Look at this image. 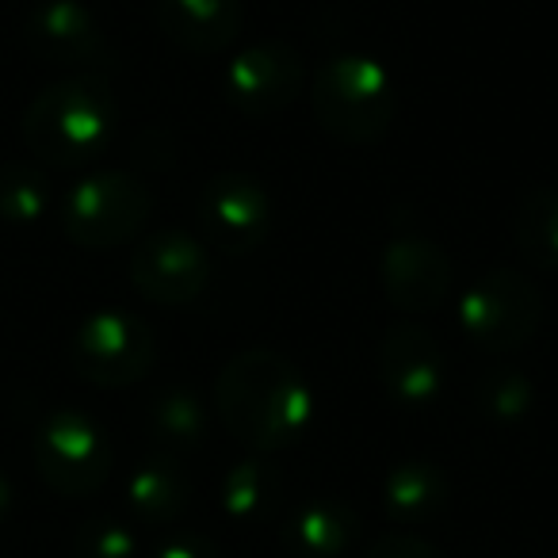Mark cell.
Returning a JSON list of instances; mask_svg holds the SVG:
<instances>
[{"mask_svg": "<svg viewBox=\"0 0 558 558\" xmlns=\"http://www.w3.org/2000/svg\"><path fill=\"white\" fill-rule=\"evenodd\" d=\"M215 410L248 456H276L311 428L314 390L291 356L276 349H245L218 372Z\"/></svg>", "mask_w": 558, "mask_h": 558, "instance_id": "cell-1", "label": "cell"}, {"mask_svg": "<svg viewBox=\"0 0 558 558\" xmlns=\"http://www.w3.org/2000/svg\"><path fill=\"white\" fill-rule=\"evenodd\" d=\"M119 104L100 73H73L47 85L24 111V142L43 165L81 169L116 138Z\"/></svg>", "mask_w": 558, "mask_h": 558, "instance_id": "cell-2", "label": "cell"}, {"mask_svg": "<svg viewBox=\"0 0 558 558\" xmlns=\"http://www.w3.org/2000/svg\"><path fill=\"white\" fill-rule=\"evenodd\" d=\"M314 119L344 146H375L398 116V88L387 65L372 54H333L311 81Z\"/></svg>", "mask_w": 558, "mask_h": 558, "instance_id": "cell-3", "label": "cell"}, {"mask_svg": "<svg viewBox=\"0 0 558 558\" xmlns=\"http://www.w3.org/2000/svg\"><path fill=\"white\" fill-rule=\"evenodd\" d=\"M543 288L517 268H489L459 299V326L474 349L512 356L535 341L543 326Z\"/></svg>", "mask_w": 558, "mask_h": 558, "instance_id": "cell-4", "label": "cell"}, {"mask_svg": "<svg viewBox=\"0 0 558 558\" xmlns=\"http://www.w3.org/2000/svg\"><path fill=\"white\" fill-rule=\"evenodd\" d=\"M154 215V187L134 172H93L62 203V230L81 248H116L134 241Z\"/></svg>", "mask_w": 558, "mask_h": 558, "instance_id": "cell-5", "label": "cell"}, {"mask_svg": "<svg viewBox=\"0 0 558 558\" xmlns=\"http://www.w3.org/2000/svg\"><path fill=\"white\" fill-rule=\"evenodd\" d=\"M70 364L77 379L93 387H134L157 364V337L126 311H100L77 326L70 341Z\"/></svg>", "mask_w": 558, "mask_h": 558, "instance_id": "cell-6", "label": "cell"}, {"mask_svg": "<svg viewBox=\"0 0 558 558\" xmlns=\"http://www.w3.org/2000/svg\"><path fill=\"white\" fill-rule=\"evenodd\" d=\"M111 444L93 417L77 410H58L35 433V471L54 494L93 497L111 474Z\"/></svg>", "mask_w": 558, "mask_h": 558, "instance_id": "cell-7", "label": "cell"}, {"mask_svg": "<svg viewBox=\"0 0 558 558\" xmlns=\"http://www.w3.org/2000/svg\"><path fill=\"white\" fill-rule=\"evenodd\" d=\"M195 218L203 245L218 248L222 256H248L271 233V199L248 172H218L203 184Z\"/></svg>", "mask_w": 558, "mask_h": 558, "instance_id": "cell-8", "label": "cell"}, {"mask_svg": "<svg viewBox=\"0 0 558 558\" xmlns=\"http://www.w3.org/2000/svg\"><path fill=\"white\" fill-rule=\"evenodd\" d=\"M24 43L39 62L73 73H108L119 62L104 24L81 0H43L27 12Z\"/></svg>", "mask_w": 558, "mask_h": 558, "instance_id": "cell-9", "label": "cell"}, {"mask_svg": "<svg viewBox=\"0 0 558 558\" xmlns=\"http://www.w3.org/2000/svg\"><path fill=\"white\" fill-rule=\"evenodd\" d=\"M131 283L146 303L187 306L210 283V253L195 233L161 230L149 233L131 253Z\"/></svg>", "mask_w": 558, "mask_h": 558, "instance_id": "cell-10", "label": "cell"}, {"mask_svg": "<svg viewBox=\"0 0 558 558\" xmlns=\"http://www.w3.org/2000/svg\"><path fill=\"white\" fill-rule=\"evenodd\" d=\"M226 100L248 119H271L306 88V58L283 39L245 47L226 65Z\"/></svg>", "mask_w": 558, "mask_h": 558, "instance_id": "cell-11", "label": "cell"}, {"mask_svg": "<svg viewBox=\"0 0 558 558\" xmlns=\"http://www.w3.org/2000/svg\"><path fill=\"white\" fill-rule=\"evenodd\" d=\"M379 283L395 311L421 318L448 303L451 260L436 241L421 233H398L379 256Z\"/></svg>", "mask_w": 558, "mask_h": 558, "instance_id": "cell-12", "label": "cell"}, {"mask_svg": "<svg viewBox=\"0 0 558 558\" xmlns=\"http://www.w3.org/2000/svg\"><path fill=\"white\" fill-rule=\"evenodd\" d=\"M379 383L405 410L433 405L444 390V349L433 329L413 318L395 322L379 341Z\"/></svg>", "mask_w": 558, "mask_h": 558, "instance_id": "cell-13", "label": "cell"}, {"mask_svg": "<svg viewBox=\"0 0 558 558\" xmlns=\"http://www.w3.org/2000/svg\"><path fill=\"white\" fill-rule=\"evenodd\" d=\"M154 12L165 39L195 58L230 50L245 27L241 0H157Z\"/></svg>", "mask_w": 558, "mask_h": 558, "instance_id": "cell-14", "label": "cell"}, {"mask_svg": "<svg viewBox=\"0 0 558 558\" xmlns=\"http://www.w3.org/2000/svg\"><path fill=\"white\" fill-rule=\"evenodd\" d=\"M126 501H131L134 517L146 520V524H172V520L184 517L187 501H192V478H187L184 463L177 456L157 451L131 474Z\"/></svg>", "mask_w": 558, "mask_h": 558, "instance_id": "cell-15", "label": "cell"}, {"mask_svg": "<svg viewBox=\"0 0 558 558\" xmlns=\"http://www.w3.org/2000/svg\"><path fill=\"white\" fill-rule=\"evenodd\" d=\"M356 532V509H349L337 497H318V501H306L303 509L291 512L283 539L299 558H341L352 547Z\"/></svg>", "mask_w": 558, "mask_h": 558, "instance_id": "cell-16", "label": "cell"}, {"mask_svg": "<svg viewBox=\"0 0 558 558\" xmlns=\"http://www.w3.org/2000/svg\"><path fill=\"white\" fill-rule=\"evenodd\" d=\"M448 505V478L428 459H405L383 478V509L398 524H425Z\"/></svg>", "mask_w": 558, "mask_h": 558, "instance_id": "cell-17", "label": "cell"}, {"mask_svg": "<svg viewBox=\"0 0 558 558\" xmlns=\"http://www.w3.org/2000/svg\"><path fill=\"white\" fill-rule=\"evenodd\" d=\"M283 501V474L268 456H245L222 478V509L238 524L268 520Z\"/></svg>", "mask_w": 558, "mask_h": 558, "instance_id": "cell-18", "label": "cell"}, {"mask_svg": "<svg viewBox=\"0 0 558 558\" xmlns=\"http://www.w3.org/2000/svg\"><path fill=\"white\" fill-rule=\"evenodd\" d=\"M512 241L539 271H558V187L543 184L520 195L512 210Z\"/></svg>", "mask_w": 558, "mask_h": 558, "instance_id": "cell-19", "label": "cell"}, {"mask_svg": "<svg viewBox=\"0 0 558 558\" xmlns=\"http://www.w3.org/2000/svg\"><path fill=\"white\" fill-rule=\"evenodd\" d=\"M149 436H154L157 451L165 456H187V451L203 448L207 440V410L203 402L184 387H169L154 398L149 405Z\"/></svg>", "mask_w": 558, "mask_h": 558, "instance_id": "cell-20", "label": "cell"}, {"mask_svg": "<svg viewBox=\"0 0 558 558\" xmlns=\"http://www.w3.org/2000/svg\"><path fill=\"white\" fill-rule=\"evenodd\" d=\"M50 203H54V187L39 165L0 161V222L35 226L47 218Z\"/></svg>", "mask_w": 558, "mask_h": 558, "instance_id": "cell-21", "label": "cell"}, {"mask_svg": "<svg viewBox=\"0 0 558 558\" xmlns=\"http://www.w3.org/2000/svg\"><path fill=\"white\" fill-rule=\"evenodd\" d=\"M474 405L494 425H517L532 413L535 383L517 367H489L474 383Z\"/></svg>", "mask_w": 558, "mask_h": 558, "instance_id": "cell-22", "label": "cell"}, {"mask_svg": "<svg viewBox=\"0 0 558 558\" xmlns=\"http://www.w3.org/2000/svg\"><path fill=\"white\" fill-rule=\"evenodd\" d=\"M77 558H138V539L126 524L111 517H93L73 535Z\"/></svg>", "mask_w": 558, "mask_h": 558, "instance_id": "cell-23", "label": "cell"}, {"mask_svg": "<svg viewBox=\"0 0 558 558\" xmlns=\"http://www.w3.org/2000/svg\"><path fill=\"white\" fill-rule=\"evenodd\" d=\"M364 558H444L433 543H425L413 532H390L379 535L372 547L364 550Z\"/></svg>", "mask_w": 558, "mask_h": 558, "instance_id": "cell-24", "label": "cell"}, {"mask_svg": "<svg viewBox=\"0 0 558 558\" xmlns=\"http://www.w3.org/2000/svg\"><path fill=\"white\" fill-rule=\"evenodd\" d=\"M154 558H222V550H218L207 535L180 532V535H172V539H165Z\"/></svg>", "mask_w": 558, "mask_h": 558, "instance_id": "cell-25", "label": "cell"}, {"mask_svg": "<svg viewBox=\"0 0 558 558\" xmlns=\"http://www.w3.org/2000/svg\"><path fill=\"white\" fill-rule=\"evenodd\" d=\"M12 501H16V494H12V482H9V474L0 471V524H4V517L12 512Z\"/></svg>", "mask_w": 558, "mask_h": 558, "instance_id": "cell-26", "label": "cell"}]
</instances>
